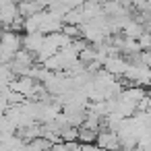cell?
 Here are the masks:
<instances>
[{"instance_id":"7a4b0ae2","label":"cell","mask_w":151,"mask_h":151,"mask_svg":"<svg viewBox=\"0 0 151 151\" xmlns=\"http://www.w3.org/2000/svg\"><path fill=\"white\" fill-rule=\"evenodd\" d=\"M44 33H40V31H33V33H27L23 40H21V44H23V50H27V52H31V54H37V50L42 48V44H44Z\"/></svg>"},{"instance_id":"3957f363","label":"cell","mask_w":151,"mask_h":151,"mask_svg":"<svg viewBox=\"0 0 151 151\" xmlns=\"http://www.w3.org/2000/svg\"><path fill=\"white\" fill-rule=\"evenodd\" d=\"M139 48H151V35L149 33H141L139 35Z\"/></svg>"},{"instance_id":"6da1fadb","label":"cell","mask_w":151,"mask_h":151,"mask_svg":"<svg viewBox=\"0 0 151 151\" xmlns=\"http://www.w3.org/2000/svg\"><path fill=\"white\" fill-rule=\"evenodd\" d=\"M95 145L101 147L104 151H118L120 149V139H118V132L116 130H104V132H97L95 137Z\"/></svg>"}]
</instances>
